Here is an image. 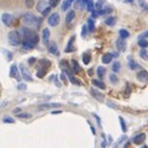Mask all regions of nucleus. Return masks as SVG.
Wrapping results in <instances>:
<instances>
[{"label": "nucleus", "instance_id": "nucleus-1", "mask_svg": "<svg viewBox=\"0 0 148 148\" xmlns=\"http://www.w3.org/2000/svg\"><path fill=\"white\" fill-rule=\"evenodd\" d=\"M21 36H22V47L25 49H32L38 43V36L35 31L27 27H22L21 29Z\"/></svg>", "mask_w": 148, "mask_h": 148}, {"label": "nucleus", "instance_id": "nucleus-2", "mask_svg": "<svg viewBox=\"0 0 148 148\" xmlns=\"http://www.w3.org/2000/svg\"><path fill=\"white\" fill-rule=\"evenodd\" d=\"M22 36H20V32L17 31H11L10 34L8 35V40H9V43L11 46H18L20 43H22Z\"/></svg>", "mask_w": 148, "mask_h": 148}, {"label": "nucleus", "instance_id": "nucleus-3", "mask_svg": "<svg viewBox=\"0 0 148 148\" xmlns=\"http://www.w3.org/2000/svg\"><path fill=\"white\" fill-rule=\"evenodd\" d=\"M22 21H24L25 24L32 25V26H38V24H40V20L34 15V14H31V12L24 14V15H22Z\"/></svg>", "mask_w": 148, "mask_h": 148}, {"label": "nucleus", "instance_id": "nucleus-4", "mask_svg": "<svg viewBox=\"0 0 148 148\" xmlns=\"http://www.w3.org/2000/svg\"><path fill=\"white\" fill-rule=\"evenodd\" d=\"M58 24H59V14H57V12L51 14L49 17H48V25L54 27V26H57Z\"/></svg>", "mask_w": 148, "mask_h": 148}, {"label": "nucleus", "instance_id": "nucleus-5", "mask_svg": "<svg viewBox=\"0 0 148 148\" xmlns=\"http://www.w3.org/2000/svg\"><path fill=\"white\" fill-rule=\"evenodd\" d=\"M1 20L4 22V25L5 26H11L12 24V21H14V17L12 15H10V14H3V16H1Z\"/></svg>", "mask_w": 148, "mask_h": 148}, {"label": "nucleus", "instance_id": "nucleus-6", "mask_svg": "<svg viewBox=\"0 0 148 148\" xmlns=\"http://www.w3.org/2000/svg\"><path fill=\"white\" fill-rule=\"evenodd\" d=\"M53 108H61V104L58 103H51V104H41L38 106V110H48Z\"/></svg>", "mask_w": 148, "mask_h": 148}, {"label": "nucleus", "instance_id": "nucleus-7", "mask_svg": "<svg viewBox=\"0 0 148 148\" xmlns=\"http://www.w3.org/2000/svg\"><path fill=\"white\" fill-rule=\"evenodd\" d=\"M145 140H146V135H145V133H140V135H137V136L133 137L132 142L135 143V145L140 146V145H142V143L145 142Z\"/></svg>", "mask_w": 148, "mask_h": 148}, {"label": "nucleus", "instance_id": "nucleus-8", "mask_svg": "<svg viewBox=\"0 0 148 148\" xmlns=\"http://www.w3.org/2000/svg\"><path fill=\"white\" fill-rule=\"evenodd\" d=\"M90 94L94 96V98L98 100V101H104V99H105V96L101 94L100 91H98L96 89H94V88H92V89H90Z\"/></svg>", "mask_w": 148, "mask_h": 148}, {"label": "nucleus", "instance_id": "nucleus-9", "mask_svg": "<svg viewBox=\"0 0 148 148\" xmlns=\"http://www.w3.org/2000/svg\"><path fill=\"white\" fill-rule=\"evenodd\" d=\"M20 71H21V75H22V78H24L25 80H27V82H32V77L29 74V72H27V69L22 66H20Z\"/></svg>", "mask_w": 148, "mask_h": 148}, {"label": "nucleus", "instance_id": "nucleus-10", "mask_svg": "<svg viewBox=\"0 0 148 148\" xmlns=\"http://www.w3.org/2000/svg\"><path fill=\"white\" fill-rule=\"evenodd\" d=\"M137 79L140 80V82H142V83L148 82V72H146V71L138 72L137 73Z\"/></svg>", "mask_w": 148, "mask_h": 148}, {"label": "nucleus", "instance_id": "nucleus-11", "mask_svg": "<svg viewBox=\"0 0 148 148\" xmlns=\"http://www.w3.org/2000/svg\"><path fill=\"white\" fill-rule=\"evenodd\" d=\"M47 8H48V4L46 3L45 0H40L38 4L36 5V9H37V11H38V12H43Z\"/></svg>", "mask_w": 148, "mask_h": 148}, {"label": "nucleus", "instance_id": "nucleus-12", "mask_svg": "<svg viewBox=\"0 0 148 148\" xmlns=\"http://www.w3.org/2000/svg\"><path fill=\"white\" fill-rule=\"evenodd\" d=\"M48 51L52 54H54V56H58L59 53H58V48H57V45H56L54 42H52V41H51V42L48 43Z\"/></svg>", "mask_w": 148, "mask_h": 148}, {"label": "nucleus", "instance_id": "nucleus-13", "mask_svg": "<svg viewBox=\"0 0 148 148\" xmlns=\"http://www.w3.org/2000/svg\"><path fill=\"white\" fill-rule=\"evenodd\" d=\"M42 42L45 45H48L49 43V30L48 29H45L42 31Z\"/></svg>", "mask_w": 148, "mask_h": 148}, {"label": "nucleus", "instance_id": "nucleus-14", "mask_svg": "<svg viewBox=\"0 0 148 148\" xmlns=\"http://www.w3.org/2000/svg\"><path fill=\"white\" fill-rule=\"evenodd\" d=\"M74 17H75V12H74L73 10H71V11H68V14H67V16H66V22H67V25L69 26L71 25V22L74 20Z\"/></svg>", "mask_w": 148, "mask_h": 148}, {"label": "nucleus", "instance_id": "nucleus-15", "mask_svg": "<svg viewBox=\"0 0 148 148\" xmlns=\"http://www.w3.org/2000/svg\"><path fill=\"white\" fill-rule=\"evenodd\" d=\"M116 47L119 51H121V52H123L125 49H126V42H125V40L121 38V40H119L117 42H116Z\"/></svg>", "mask_w": 148, "mask_h": 148}, {"label": "nucleus", "instance_id": "nucleus-16", "mask_svg": "<svg viewBox=\"0 0 148 148\" xmlns=\"http://www.w3.org/2000/svg\"><path fill=\"white\" fill-rule=\"evenodd\" d=\"M112 57H114V54H111V53H105L103 56V58H101V61H103L104 64H109L111 61H112Z\"/></svg>", "mask_w": 148, "mask_h": 148}, {"label": "nucleus", "instance_id": "nucleus-17", "mask_svg": "<svg viewBox=\"0 0 148 148\" xmlns=\"http://www.w3.org/2000/svg\"><path fill=\"white\" fill-rule=\"evenodd\" d=\"M10 77L11 78H16L17 80H20L18 79V72H17V67L14 64V66H11V68H10Z\"/></svg>", "mask_w": 148, "mask_h": 148}, {"label": "nucleus", "instance_id": "nucleus-18", "mask_svg": "<svg viewBox=\"0 0 148 148\" xmlns=\"http://www.w3.org/2000/svg\"><path fill=\"white\" fill-rule=\"evenodd\" d=\"M72 3H73V0H64L63 4H62V10L63 11H67L68 9H69V6H71Z\"/></svg>", "mask_w": 148, "mask_h": 148}, {"label": "nucleus", "instance_id": "nucleus-19", "mask_svg": "<svg viewBox=\"0 0 148 148\" xmlns=\"http://www.w3.org/2000/svg\"><path fill=\"white\" fill-rule=\"evenodd\" d=\"M92 84H94L95 86H98L99 89H105V88H106V85H105V84H104V83L101 82V80H96V79H92Z\"/></svg>", "mask_w": 148, "mask_h": 148}, {"label": "nucleus", "instance_id": "nucleus-20", "mask_svg": "<svg viewBox=\"0 0 148 148\" xmlns=\"http://www.w3.org/2000/svg\"><path fill=\"white\" fill-rule=\"evenodd\" d=\"M119 35H120V37H121V38H123V40H126L127 37L130 36V32L127 31V30H125V29H121L119 31Z\"/></svg>", "mask_w": 148, "mask_h": 148}, {"label": "nucleus", "instance_id": "nucleus-21", "mask_svg": "<svg viewBox=\"0 0 148 148\" xmlns=\"http://www.w3.org/2000/svg\"><path fill=\"white\" fill-rule=\"evenodd\" d=\"M90 61H91L90 53H84V54H83V62H84V64H89Z\"/></svg>", "mask_w": 148, "mask_h": 148}, {"label": "nucleus", "instance_id": "nucleus-22", "mask_svg": "<svg viewBox=\"0 0 148 148\" xmlns=\"http://www.w3.org/2000/svg\"><path fill=\"white\" fill-rule=\"evenodd\" d=\"M86 8H88V10H89L90 12H94L95 11V5H94V1L92 0H89L86 4Z\"/></svg>", "mask_w": 148, "mask_h": 148}, {"label": "nucleus", "instance_id": "nucleus-23", "mask_svg": "<svg viewBox=\"0 0 148 148\" xmlns=\"http://www.w3.org/2000/svg\"><path fill=\"white\" fill-rule=\"evenodd\" d=\"M88 29H89L90 32H92L95 30V24H94V20H92V18H89V20H88Z\"/></svg>", "mask_w": 148, "mask_h": 148}, {"label": "nucleus", "instance_id": "nucleus-24", "mask_svg": "<svg viewBox=\"0 0 148 148\" xmlns=\"http://www.w3.org/2000/svg\"><path fill=\"white\" fill-rule=\"evenodd\" d=\"M105 24L108 26H114L115 24H116V20H115V17H108L105 20Z\"/></svg>", "mask_w": 148, "mask_h": 148}, {"label": "nucleus", "instance_id": "nucleus-25", "mask_svg": "<svg viewBox=\"0 0 148 148\" xmlns=\"http://www.w3.org/2000/svg\"><path fill=\"white\" fill-rule=\"evenodd\" d=\"M120 69H121V64H120V62H114V64H112V72L117 73V72H120Z\"/></svg>", "mask_w": 148, "mask_h": 148}, {"label": "nucleus", "instance_id": "nucleus-26", "mask_svg": "<svg viewBox=\"0 0 148 148\" xmlns=\"http://www.w3.org/2000/svg\"><path fill=\"white\" fill-rule=\"evenodd\" d=\"M128 66H130V68L132 69V71H135V69H141V67H140V64H137V63H135L131 59V61L128 62Z\"/></svg>", "mask_w": 148, "mask_h": 148}, {"label": "nucleus", "instance_id": "nucleus-27", "mask_svg": "<svg viewBox=\"0 0 148 148\" xmlns=\"http://www.w3.org/2000/svg\"><path fill=\"white\" fill-rule=\"evenodd\" d=\"M138 45H140V47L146 48V47H148V41L145 38H140L138 40Z\"/></svg>", "mask_w": 148, "mask_h": 148}, {"label": "nucleus", "instance_id": "nucleus-28", "mask_svg": "<svg viewBox=\"0 0 148 148\" xmlns=\"http://www.w3.org/2000/svg\"><path fill=\"white\" fill-rule=\"evenodd\" d=\"M96 74H98V77L101 79V78L105 75V68H104V67H99L98 71H96Z\"/></svg>", "mask_w": 148, "mask_h": 148}, {"label": "nucleus", "instance_id": "nucleus-29", "mask_svg": "<svg viewBox=\"0 0 148 148\" xmlns=\"http://www.w3.org/2000/svg\"><path fill=\"white\" fill-rule=\"evenodd\" d=\"M40 64H41V67H42V68H46V69H47V68L51 66V62L47 61V59H41Z\"/></svg>", "mask_w": 148, "mask_h": 148}, {"label": "nucleus", "instance_id": "nucleus-30", "mask_svg": "<svg viewBox=\"0 0 148 148\" xmlns=\"http://www.w3.org/2000/svg\"><path fill=\"white\" fill-rule=\"evenodd\" d=\"M3 121L5 122V123H15V120H14L12 117H10V116H4L3 117Z\"/></svg>", "mask_w": 148, "mask_h": 148}, {"label": "nucleus", "instance_id": "nucleus-31", "mask_svg": "<svg viewBox=\"0 0 148 148\" xmlns=\"http://www.w3.org/2000/svg\"><path fill=\"white\" fill-rule=\"evenodd\" d=\"M72 63H73V66H74V72L75 73H80V67H79V64H78V62L77 61H72Z\"/></svg>", "mask_w": 148, "mask_h": 148}, {"label": "nucleus", "instance_id": "nucleus-32", "mask_svg": "<svg viewBox=\"0 0 148 148\" xmlns=\"http://www.w3.org/2000/svg\"><path fill=\"white\" fill-rule=\"evenodd\" d=\"M45 74H46V68H42V67H41V68H40V71L37 72L36 75L38 77V78H42V77H45Z\"/></svg>", "mask_w": 148, "mask_h": 148}, {"label": "nucleus", "instance_id": "nucleus-33", "mask_svg": "<svg viewBox=\"0 0 148 148\" xmlns=\"http://www.w3.org/2000/svg\"><path fill=\"white\" fill-rule=\"evenodd\" d=\"M120 119V125H121V130L123 132H126L127 131V127H126V123H125V120L122 117H119Z\"/></svg>", "mask_w": 148, "mask_h": 148}, {"label": "nucleus", "instance_id": "nucleus-34", "mask_svg": "<svg viewBox=\"0 0 148 148\" xmlns=\"http://www.w3.org/2000/svg\"><path fill=\"white\" fill-rule=\"evenodd\" d=\"M73 41H74V37H72V40L69 41V43H68L67 48H66V52H71V51H73Z\"/></svg>", "mask_w": 148, "mask_h": 148}, {"label": "nucleus", "instance_id": "nucleus-35", "mask_svg": "<svg viewBox=\"0 0 148 148\" xmlns=\"http://www.w3.org/2000/svg\"><path fill=\"white\" fill-rule=\"evenodd\" d=\"M69 79H71V82L73 83V84H75V85H82V83H80V82H78V80H77V78H74L73 75L69 77Z\"/></svg>", "mask_w": 148, "mask_h": 148}, {"label": "nucleus", "instance_id": "nucleus-36", "mask_svg": "<svg viewBox=\"0 0 148 148\" xmlns=\"http://www.w3.org/2000/svg\"><path fill=\"white\" fill-rule=\"evenodd\" d=\"M17 117L18 119H29V117H31V115L30 114H22V112H20V114H17Z\"/></svg>", "mask_w": 148, "mask_h": 148}, {"label": "nucleus", "instance_id": "nucleus-37", "mask_svg": "<svg viewBox=\"0 0 148 148\" xmlns=\"http://www.w3.org/2000/svg\"><path fill=\"white\" fill-rule=\"evenodd\" d=\"M140 56L143 58V59H148V54H147V51L146 49H142L140 52Z\"/></svg>", "mask_w": 148, "mask_h": 148}, {"label": "nucleus", "instance_id": "nucleus-38", "mask_svg": "<svg viewBox=\"0 0 148 148\" xmlns=\"http://www.w3.org/2000/svg\"><path fill=\"white\" fill-rule=\"evenodd\" d=\"M59 1H61V0H49V6H52V8L57 6Z\"/></svg>", "mask_w": 148, "mask_h": 148}, {"label": "nucleus", "instance_id": "nucleus-39", "mask_svg": "<svg viewBox=\"0 0 148 148\" xmlns=\"http://www.w3.org/2000/svg\"><path fill=\"white\" fill-rule=\"evenodd\" d=\"M101 9H103V1H98V4L95 5V10L99 11V10H101Z\"/></svg>", "mask_w": 148, "mask_h": 148}, {"label": "nucleus", "instance_id": "nucleus-40", "mask_svg": "<svg viewBox=\"0 0 148 148\" xmlns=\"http://www.w3.org/2000/svg\"><path fill=\"white\" fill-rule=\"evenodd\" d=\"M110 79H111V83H114V84H116V83H117V78H116V75H115V74H111V75H110Z\"/></svg>", "mask_w": 148, "mask_h": 148}, {"label": "nucleus", "instance_id": "nucleus-41", "mask_svg": "<svg viewBox=\"0 0 148 148\" xmlns=\"http://www.w3.org/2000/svg\"><path fill=\"white\" fill-rule=\"evenodd\" d=\"M25 5L27 8H31L32 5H34V0H25Z\"/></svg>", "mask_w": 148, "mask_h": 148}, {"label": "nucleus", "instance_id": "nucleus-42", "mask_svg": "<svg viewBox=\"0 0 148 148\" xmlns=\"http://www.w3.org/2000/svg\"><path fill=\"white\" fill-rule=\"evenodd\" d=\"M88 30H89V29H88V26H83V31H82V36H83V37H85V36H86Z\"/></svg>", "mask_w": 148, "mask_h": 148}, {"label": "nucleus", "instance_id": "nucleus-43", "mask_svg": "<svg viewBox=\"0 0 148 148\" xmlns=\"http://www.w3.org/2000/svg\"><path fill=\"white\" fill-rule=\"evenodd\" d=\"M26 88H27L26 84H18L17 85V89L18 90H26Z\"/></svg>", "mask_w": 148, "mask_h": 148}, {"label": "nucleus", "instance_id": "nucleus-44", "mask_svg": "<svg viewBox=\"0 0 148 148\" xmlns=\"http://www.w3.org/2000/svg\"><path fill=\"white\" fill-rule=\"evenodd\" d=\"M147 37H148V31L143 32V34H141V35H140V38H147Z\"/></svg>", "mask_w": 148, "mask_h": 148}, {"label": "nucleus", "instance_id": "nucleus-45", "mask_svg": "<svg viewBox=\"0 0 148 148\" xmlns=\"http://www.w3.org/2000/svg\"><path fill=\"white\" fill-rule=\"evenodd\" d=\"M4 53L6 54V57H8V59H9V61H10V59L12 58V54H11V53H9L8 51H5V49H4Z\"/></svg>", "mask_w": 148, "mask_h": 148}, {"label": "nucleus", "instance_id": "nucleus-46", "mask_svg": "<svg viewBox=\"0 0 148 148\" xmlns=\"http://www.w3.org/2000/svg\"><path fill=\"white\" fill-rule=\"evenodd\" d=\"M140 4H141V6H142V8H146V9H148V8H147V5L145 4V0H140Z\"/></svg>", "mask_w": 148, "mask_h": 148}, {"label": "nucleus", "instance_id": "nucleus-47", "mask_svg": "<svg viewBox=\"0 0 148 148\" xmlns=\"http://www.w3.org/2000/svg\"><path fill=\"white\" fill-rule=\"evenodd\" d=\"M35 61H36V58H34V57H32V58H29V63H30V64H34Z\"/></svg>", "mask_w": 148, "mask_h": 148}, {"label": "nucleus", "instance_id": "nucleus-48", "mask_svg": "<svg viewBox=\"0 0 148 148\" xmlns=\"http://www.w3.org/2000/svg\"><path fill=\"white\" fill-rule=\"evenodd\" d=\"M20 111H21V109H20V108H16L15 110H14V112H16V114H20Z\"/></svg>", "mask_w": 148, "mask_h": 148}, {"label": "nucleus", "instance_id": "nucleus-49", "mask_svg": "<svg viewBox=\"0 0 148 148\" xmlns=\"http://www.w3.org/2000/svg\"><path fill=\"white\" fill-rule=\"evenodd\" d=\"M94 116H95V119H96V121H98V122L100 123V122H101V120H100V117L98 116V115H94Z\"/></svg>", "mask_w": 148, "mask_h": 148}, {"label": "nucleus", "instance_id": "nucleus-50", "mask_svg": "<svg viewBox=\"0 0 148 148\" xmlns=\"http://www.w3.org/2000/svg\"><path fill=\"white\" fill-rule=\"evenodd\" d=\"M125 1H127V3H133L135 0H125Z\"/></svg>", "mask_w": 148, "mask_h": 148}, {"label": "nucleus", "instance_id": "nucleus-51", "mask_svg": "<svg viewBox=\"0 0 148 148\" xmlns=\"http://www.w3.org/2000/svg\"><path fill=\"white\" fill-rule=\"evenodd\" d=\"M142 148H148V147H147V146H143V147H142Z\"/></svg>", "mask_w": 148, "mask_h": 148}]
</instances>
